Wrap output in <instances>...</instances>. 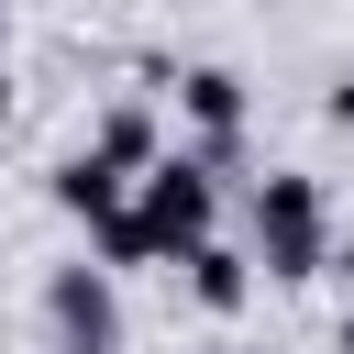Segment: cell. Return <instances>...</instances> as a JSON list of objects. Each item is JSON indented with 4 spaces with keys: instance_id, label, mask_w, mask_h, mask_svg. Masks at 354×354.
Wrapping results in <instances>:
<instances>
[{
    "instance_id": "obj_1",
    "label": "cell",
    "mask_w": 354,
    "mask_h": 354,
    "mask_svg": "<svg viewBox=\"0 0 354 354\" xmlns=\"http://www.w3.org/2000/svg\"><path fill=\"white\" fill-rule=\"evenodd\" d=\"M254 221H266V266L277 277H310L321 266V199H310V177H266L254 188Z\"/></svg>"
},
{
    "instance_id": "obj_2",
    "label": "cell",
    "mask_w": 354,
    "mask_h": 354,
    "mask_svg": "<svg viewBox=\"0 0 354 354\" xmlns=\"http://www.w3.org/2000/svg\"><path fill=\"white\" fill-rule=\"evenodd\" d=\"M133 232H144V254H166V243H188V254H199V232H210V177H199V166H155V177H144V221H133Z\"/></svg>"
},
{
    "instance_id": "obj_3",
    "label": "cell",
    "mask_w": 354,
    "mask_h": 354,
    "mask_svg": "<svg viewBox=\"0 0 354 354\" xmlns=\"http://www.w3.org/2000/svg\"><path fill=\"white\" fill-rule=\"evenodd\" d=\"M55 321L88 332V354H100V332H111V288H100V277H55Z\"/></svg>"
},
{
    "instance_id": "obj_4",
    "label": "cell",
    "mask_w": 354,
    "mask_h": 354,
    "mask_svg": "<svg viewBox=\"0 0 354 354\" xmlns=\"http://www.w3.org/2000/svg\"><path fill=\"white\" fill-rule=\"evenodd\" d=\"M144 155H155L144 111H111V133H100V166H144Z\"/></svg>"
},
{
    "instance_id": "obj_5",
    "label": "cell",
    "mask_w": 354,
    "mask_h": 354,
    "mask_svg": "<svg viewBox=\"0 0 354 354\" xmlns=\"http://www.w3.org/2000/svg\"><path fill=\"white\" fill-rule=\"evenodd\" d=\"M188 266H199V299H210V310H232V299H243V266H232V254H210V243H199Z\"/></svg>"
},
{
    "instance_id": "obj_6",
    "label": "cell",
    "mask_w": 354,
    "mask_h": 354,
    "mask_svg": "<svg viewBox=\"0 0 354 354\" xmlns=\"http://www.w3.org/2000/svg\"><path fill=\"white\" fill-rule=\"evenodd\" d=\"M188 111L199 122H232V77H188Z\"/></svg>"
},
{
    "instance_id": "obj_7",
    "label": "cell",
    "mask_w": 354,
    "mask_h": 354,
    "mask_svg": "<svg viewBox=\"0 0 354 354\" xmlns=\"http://www.w3.org/2000/svg\"><path fill=\"white\" fill-rule=\"evenodd\" d=\"M332 111H343V122H354V77H343V88H332Z\"/></svg>"
},
{
    "instance_id": "obj_8",
    "label": "cell",
    "mask_w": 354,
    "mask_h": 354,
    "mask_svg": "<svg viewBox=\"0 0 354 354\" xmlns=\"http://www.w3.org/2000/svg\"><path fill=\"white\" fill-rule=\"evenodd\" d=\"M343 354H354V321H343Z\"/></svg>"
},
{
    "instance_id": "obj_9",
    "label": "cell",
    "mask_w": 354,
    "mask_h": 354,
    "mask_svg": "<svg viewBox=\"0 0 354 354\" xmlns=\"http://www.w3.org/2000/svg\"><path fill=\"white\" fill-rule=\"evenodd\" d=\"M343 266H354V243H343Z\"/></svg>"
},
{
    "instance_id": "obj_10",
    "label": "cell",
    "mask_w": 354,
    "mask_h": 354,
    "mask_svg": "<svg viewBox=\"0 0 354 354\" xmlns=\"http://www.w3.org/2000/svg\"><path fill=\"white\" fill-rule=\"evenodd\" d=\"M66 354H88V343H66Z\"/></svg>"
}]
</instances>
